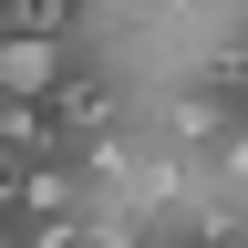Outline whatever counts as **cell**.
I'll list each match as a JSON object with an SVG mask.
<instances>
[{"label": "cell", "mask_w": 248, "mask_h": 248, "mask_svg": "<svg viewBox=\"0 0 248 248\" xmlns=\"http://www.w3.org/2000/svg\"><path fill=\"white\" fill-rule=\"evenodd\" d=\"M0 31H52V42H73L83 11H73V0H0Z\"/></svg>", "instance_id": "2"}, {"label": "cell", "mask_w": 248, "mask_h": 248, "mask_svg": "<svg viewBox=\"0 0 248 248\" xmlns=\"http://www.w3.org/2000/svg\"><path fill=\"white\" fill-rule=\"evenodd\" d=\"M11 197H21V166H11V155H0V207H11Z\"/></svg>", "instance_id": "3"}, {"label": "cell", "mask_w": 248, "mask_h": 248, "mask_svg": "<svg viewBox=\"0 0 248 248\" xmlns=\"http://www.w3.org/2000/svg\"><path fill=\"white\" fill-rule=\"evenodd\" d=\"M73 73H83V42H52V31H0V104H52Z\"/></svg>", "instance_id": "1"}]
</instances>
